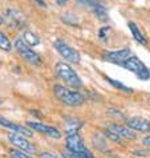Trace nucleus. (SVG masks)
<instances>
[{"mask_svg": "<svg viewBox=\"0 0 150 158\" xmlns=\"http://www.w3.org/2000/svg\"><path fill=\"white\" fill-rule=\"evenodd\" d=\"M55 69H56V74L67 85L72 86V88H76V89H80V88L82 86V81H81L80 76H78V74L76 73V71H74L72 67H69L67 63L59 61V63H56Z\"/></svg>", "mask_w": 150, "mask_h": 158, "instance_id": "nucleus-1", "label": "nucleus"}, {"mask_svg": "<svg viewBox=\"0 0 150 158\" xmlns=\"http://www.w3.org/2000/svg\"><path fill=\"white\" fill-rule=\"evenodd\" d=\"M53 93L61 102L65 105H69V106H80L85 101L84 96L78 90L68 89V88H65L63 85H55Z\"/></svg>", "mask_w": 150, "mask_h": 158, "instance_id": "nucleus-2", "label": "nucleus"}, {"mask_svg": "<svg viewBox=\"0 0 150 158\" xmlns=\"http://www.w3.org/2000/svg\"><path fill=\"white\" fill-rule=\"evenodd\" d=\"M14 47H15V49L19 52V55L21 56V57H23L25 61H28L29 64L35 65V67H39V65L41 64L40 56H39L29 45H27L21 37L16 39L15 43H14Z\"/></svg>", "mask_w": 150, "mask_h": 158, "instance_id": "nucleus-3", "label": "nucleus"}, {"mask_svg": "<svg viewBox=\"0 0 150 158\" xmlns=\"http://www.w3.org/2000/svg\"><path fill=\"white\" fill-rule=\"evenodd\" d=\"M65 143H67V149H68V150L76 153V154H78V156H81L82 158H93L92 153L89 152V149L84 145L82 138L77 133L67 134Z\"/></svg>", "mask_w": 150, "mask_h": 158, "instance_id": "nucleus-4", "label": "nucleus"}, {"mask_svg": "<svg viewBox=\"0 0 150 158\" xmlns=\"http://www.w3.org/2000/svg\"><path fill=\"white\" fill-rule=\"evenodd\" d=\"M123 68L127 69V71H130V72H133L137 77L141 78V80H149L150 78V71L137 56H130V57L125 61Z\"/></svg>", "mask_w": 150, "mask_h": 158, "instance_id": "nucleus-5", "label": "nucleus"}, {"mask_svg": "<svg viewBox=\"0 0 150 158\" xmlns=\"http://www.w3.org/2000/svg\"><path fill=\"white\" fill-rule=\"evenodd\" d=\"M53 45L57 49V52H59V53L67 61H69V63H72V64H80V61H81L80 53H78L74 48L70 47L69 44L65 43L64 40L56 39V40L53 41Z\"/></svg>", "mask_w": 150, "mask_h": 158, "instance_id": "nucleus-6", "label": "nucleus"}, {"mask_svg": "<svg viewBox=\"0 0 150 158\" xmlns=\"http://www.w3.org/2000/svg\"><path fill=\"white\" fill-rule=\"evenodd\" d=\"M8 139L12 145H15L16 148H19V150L27 153V154H32V153L36 152V148H35L33 143H31L25 135L19 134V133H10L8 134Z\"/></svg>", "mask_w": 150, "mask_h": 158, "instance_id": "nucleus-7", "label": "nucleus"}, {"mask_svg": "<svg viewBox=\"0 0 150 158\" xmlns=\"http://www.w3.org/2000/svg\"><path fill=\"white\" fill-rule=\"evenodd\" d=\"M131 56V52L129 48H123V49H120V51H112V52H105L104 53V57L105 60L110 61L113 64H117V65H121L123 67L125 61L129 59Z\"/></svg>", "mask_w": 150, "mask_h": 158, "instance_id": "nucleus-8", "label": "nucleus"}, {"mask_svg": "<svg viewBox=\"0 0 150 158\" xmlns=\"http://www.w3.org/2000/svg\"><path fill=\"white\" fill-rule=\"evenodd\" d=\"M28 126H29L31 129H33V130L39 131V133H44V134L49 135V137H52V138H56V139L61 138L60 130H59V129H56V128H53V126L41 124V122H32V121H29V122H28Z\"/></svg>", "mask_w": 150, "mask_h": 158, "instance_id": "nucleus-9", "label": "nucleus"}, {"mask_svg": "<svg viewBox=\"0 0 150 158\" xmlns=\"http://www.w3.org/2000/svg\"><path fill=\"white\" fill-rule=\"evenodd\" d=\"M126 126L135 131H142V133H148L150 131V121L142 117H131L126 120Z\"/></svg>", "mask_w": 150, "mask_h": 158, "instance_id": "nucleus-10", "label": "nucleus"}, {"mask_svg": "<svg viewBox=\"0 0 150 158\" xmlns=\"http://www.w3.org/2000/svg\"><path fill=\"white\" fill-rule=\"evenodd\" d=\"M0 125H2L3 128L12 130V133H19V134L27 135V137H31V135H32V131L29 129L24 128V126H21V125H17L15 122H12L11 120H7L6 117H2V116H0Z\"/></svg>", "mask_w": 150, "mask_h": 158, "instance_id": "nucleus-11", "label": "nucleus"}, {"mask_svg": "<svg viewBox=\"0 0 150 158\" xmlns=\"http://www.w3.org/2000/svg\"><path fill=\"white\" fill-rule=\"evenodd\" d=\"M109 130H112L116 134H118L122 139H129V141H131V139L137 138V134L133 130H130V128H127V126H122V125H118V124H112L109 126Z\"/></svg>", "mask_w": 150, "mask_h": 158, "instance_id": "nucleus-12", "label": "nucleus"}, {"mask_svg": "<svg viewBox=\"0 0 150 158\" xmlns=\"http://www.w3.org/2000/svg\"><path fill=\"white\" fill-rule=\"evenodd\" d=\"M7 17H8V21L12 27L15 28H21L25 25V17L24 15L21 14L20 11L17 10H8L7 11Z\"/></svg>", "mask_w": 150, "mask_h": 158, "instance_id": "nucleus-13", "label": "nucleus"}, {"mask_svg": "<svg viewBox=\"0 0 150 158\" xmlns=\"http://www.w3.org/2000/svg\"><path fill=\"white\" fill-rule=\"evenodd\" d=\"M127 27H129L130 32H131V35H133L134 40H135L137 43H140L141 45H148L146 37L144 36V33L141 32V29L135 25V23H133V21H129V23H127Z\"/></svg>", "mask_w": 150, "mask_h": 158, "instance_id": "nucleus-14", "label": "nucleus"}, {"mask_svg": "<svg viewBox=\"0 0 150 158\" xmlns=\"http://www.w3.org/2000/svg\"><path fill=\"white\" fill-rule=\"evenodd\" d=\"M21 39H23L24 43L27 44V45H29L31 48H33V47H36L40 44V37H39L36 33H33L32 31H24L23 37Z\"/></svg>", "mask_w": 150, "mask_h": 158, "instance_id": "nucleus-15", "label": "nucleus"}, {"mask_svg": "<svg viewBox=\"0 0 150 158\" xmlns=\"http://www.w3.org/2000/svg\"><path fill=\"white\" fill-rule=\"evenodd\" d=\"M93 14H94V16L97 17V19H100L101 21H106L108 19H109V14H108V10L105 8V6L102 3L101 4H98L97 7H94L93 10Z\"/></svg>", "mask_w": 150, "mask_h": 158, "instance_id": "nucleus-16", "label": "nucleus"}, {"mask_svg": "<svg viewBox=\"0 0 150 158\" xmlns=\"http://www.w3.org/2000/svg\"><path fill=\"white\" fill-rule=\"evenodd\" d=\"M108 80V82L110 85H113L116 89H118V90H122V92H125V93H133V89L131 88H129V86H126L125 84H122V82H120V81H117V80H113V78H106Z\"/></svg>", "mask_w": 150, "mask_h": 158, "instance_id": "nucleus-17", "label": "nucleus"}, {"mask_svg": "<svg viewBox=\"0 0 150 158\" xmlns=\"http://www.w3.org/2000/svg\"><path fill=\"white\" fill-rule=\"evenodd\" d=\"M0 49H3V51H11L12 49V43L10 41V39H8L2 31H0Z\"/></svg>", "mask_w": 150, "mask_h": 158, "instance_id": "nucleus-18", "label": "nucleus"}, {"mask_svg": "<svg viewBox=\"0 0 150 158\" xmlns=\"http://www.w3.org/2000/svg\"><path fill=\"white\" fill-rule=\"evenodd\" d=\"M77 3H78V6L88 7V8H90V10H93L94 7L101 4V0H77Z\"/></svg>", "mask_w": 150, "mask_h": 158, "instance_id": "nucleus-19", "label": "nucleus"}, {"mask_svg": "<svg viewBox=\"0 0 150 158\" xmlns=\"http://www.w3.org/2000/svg\"><path fill=\"white\" fill-rule=\"evenodd\" d=\"M104 133H105V135H106V137L110 139V141H113V142H118V143H121V142H122V138H121L118 134L114 133V131H112V130H109V129H108V130H105Z\"/></svg>", "mask_w": 150, "mask_h": 158, "instance_id": "nucleus-20", "label": "nucleus"}, {"mask_svg": "<svg viewBox=\"0 0 150 158\" xmlns=\"http://www.w3.org/2000/svg\"><path fill=\"white\" fill-rule=\"evenodd\" d=\"M11 156L14 157V158H32V157H29L27 153H24V152H21V150H12L11 152Z\"/></svg>", "mask_w": 150, "mask_h": 158, "instance_id": "nucleus-21", "label": "nucleus"}, {"mask_svg": "<svg viewBox=\"0 0 150 158\" xmlns=\"http://www.w3.org/2000/svg\"><path fill=\"white\" fill-rule=\"evenodd\" d=\"M63 158H82L81 156H78L76 154V153H73V152H70V150H64L63 152Z\"/></svg>", "mask_w": 150, "mask_h": 158, "instance_id": "nucleus-22", "label": "nucleus"}, {"mask_svg": "<svg viewBox=\"0 0 150 158\" xmlns=\"http://www.w3.org/2000/svg\"><path fill=\"white\" fill-rule=\"evenodd\" d=\"M109 114H113V116H116V117H120V118H123V113L120 112L118 109H114V108H110L109 110H108Z\"/></svg>", "mask_w": 150, "mask_h": 158, "instance_id": "nucleus-23", "label": "nucleus"}, {"mask_svg": "<svg viewBox=\"0 0 150 158\" xmlns=\"http://www.w3.org/2000/svg\"><path fill=\"white\" fill-rule=\"evenodd\" d=\"M106 32H109V27L101 28V29H100V37H101V39H105V37H106V35H105Z\"/></svg>", "mask_w": 150, "mask_h": 158, "instance_id": "nucleus-24", "label": "nucleus"}, {"mask_svg": "<svg viewBox=\"0 0 150 158\" xmlns=\"http://www.w3.org/2000/svg\"><path fill=\"white\" fill-rule=\"evenodd\" d=\"M39 158H59V157H56L55 154H51V153H41Z\"/></svg>", "mask_w": 150, "mask_h": 158, "instance_id": "nucleus-25", "label": "nucleus"}, {"mask_svg": "<svg viewBox=\"0 0 150 158\" xmlns=\"http://www.w3.org/2000/svg\"><path fill=\"white\" fill-rule=\"evenodd\" d=\"M142 143H144L148 149H150V135H146V137L142 139Z\"/></svg>", "mask_w": 150, "mask_h": 158, "instance_id": "nucleus-26", "label": "nucleus"}, {"mask_svg": "<svg viewBox=\"0 0 150 158\" xmlns=\"http://www.w3.org/2000/svg\"><path fill=\"white\" fill-rule=\"evenodd\" d=\"M33 2L36 3L37 6H40V7H44V8L47 7V3H45V0H33Z\"/></svg>", "mask_w": 150, "mask_h": 158, "instance_id": "nucleus-27", "label": "nucleus"}, {"mask_svg": "<svg viewBox=\"0 0 150 158\" xmlns=\"http://www.w3.org/2000/svg\"><path fill=\"white\" fill-rule=\"evenodd\" d=\"M69 2V0H56V4H57V6H65V4H67Z\"/></svg>", "mask_w": 150, "mask_h": 158, "instance_id": "nucleus-28", "label": "nucleus"}, {"mask_svg": "<svg viewBox=\"0 0 150 158\" xmlns=\"http://www.w3.org/2000/svg\"><path fill=\"white\" fill-rule=\"evenodd\" d=\"M3 21H4V19H3V16H2V15H0V25H2V24H3Z\"/></svg>", "mask_w": 150, "mask_h": 158, "instance_id": "nucleus-29", "label": "nucleus"}, {"mask_svg": "<svg viewBox=\"0 0 150 158\" xmlns=\"http://www.w3.org/2000/svg\"><path fill=\"white\" fill-rule=\"evenodd\" d=\"M149 102H150V101H149Z\"/></svg>", "mask_w": 150, "mask_h": 158, "instance_id": "nucleus-30", "label": "nucleus"}]
</instances>
